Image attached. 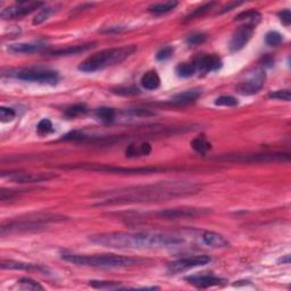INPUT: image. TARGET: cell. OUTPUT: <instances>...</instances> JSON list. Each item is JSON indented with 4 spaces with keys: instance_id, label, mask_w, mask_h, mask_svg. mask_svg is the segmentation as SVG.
I'll list each match as a JSON object with an SVG mask.
<instances>
[{
    "instance_id": "cell-15",
    "label": "cell",
    "mask_w": 291,
    "mask_h": 291,
    "mask_svg": "<svg viewBox=\"0 0 291 291\" xmlns=\"http://www.w3.org/2000/svg\"><path fill=\"white\" fill-rule=\"evenodd\" d=\"M187 282H189L190 285H193L197 288H211V287H217L224 285L225 282H228L227 280L223 278H218V276L211 275V274H200V275H190L187 276Z\"/></svg>"
},
{
    "instance_id": "cell-33",
    "label": "cell",
    "mask_w": 291,
    "mask_h": 291,
    "mask_svg": "<svg viewBox=\"0 0 291 291\" xmlns=\"http://www.w3.org/2000/svg\"><path fill=\"white\" fill-rule=\"evenodd\" d=\"M283 41V36L281 33H279L278 31H270V32L265 36V42L271 47H276L279 44H281Z\"/></svg>"
},
{
    "instance_id": "cell-45",
    "label": "cell",
    "mask_w": 291,
    "mask_h": 291,
    "mask_svg": "<svg viewBox=\"0 0 291 291\" xmlns=\"http://www.w3.org/2000/svg\"><path fill=\"white\" fill-rule=\"evenodd\" d=\"M241 3H242V2H231V3H229V5H227L225 7H223V8H222L221 14H222V13H225V12H230V10H232L233 8H235V7L240 6Z\"/></svg>"
},
{
    "instance_id": "cell-38",
    "label": "cell",
    "mask_w": 291,
    "mask_h": 291,
    "mask_svg": "<svg viewBox=\"0 0 291 291\" xmlns=\"http://www.w3.org/2000/svg\"><path fill=\"white\" fill-rule=\"evenodd\" d=\"M16 116V112L14 111L13 108L5 107V106H1L0 107V121L2 123L12 122Z\"/></svg>"
},
{
    "instance_id": "cell-47",
    "label": "cell",
    "mask_w": 291,
    "mask_h": 291,
    "mask_svg": "<svg viewBox=\"0 0 291 291\" xmlns=\"http://www.w3.org/2000/svg\"><path fill=\"white\" fill-rule=\"evenodd\" d=\"M265 61H266V63H269V58H268V57H266ZM270 63H273V59H270Z\"/></svg>"
},
{
    "instance_id": "cell-34",
    "label": "cell",
    "mask_w": 291,
    "mask_h": 291,
    "mask_svg": "<svg viewBox=\"0 0 291 291\" xmlns=\"http://www.w3.org/2000/svg\"><path fill=\"white\" fill-rule=\"evenodd\" d=\"M54 13V8L53 7H44V8L40 9V12L34 16L33 19V25H39V24L43 23L44 20H47L49 19V16Z\"/></svg>"
},
{
    "instance_id": "cell-5",
    "label": "cell",
    "mask_w": 291,
    "mask_h": 291,
    "mask_svg": "<svg viewBox=\"0 0 291 291\" xmlns=\"http://www.w3.org/2000/svg\"><path fill=\"white\" fill-rule=\"evenodd\" d=\"M67 220V217L61 216L56 214H33L27 215L25 218L20 217L19 220L7 222L1 225L0 232L1 235H6L9 233H20V232H31L42 230L48 223H54V222H63Z\"/></svg>"
},
{
    "instance_id": "cell-25",
    "label": "cell",
    "mask_w": 291,
    "mask_h": 291,
    "mask_svg": "<svg viewBox=\"0 0 291 291\" xmlns=\"http://www.w3.org/2000/svg\"><path fill=\"white\" fill-rule=\"evenodd\" d=\"M190 146L193 147V149L198 154H201V155H205L207 152H210L212 149L211 142L208 141L207 138L205 136H198L194 138L193 141L190 142Z\"/></svg>"
},
{
    "instance_id": "cell-18",
    "label": "cell",
    "mask_w": 291,
    "mask_h": 291,
    "mask_svg": "<svg viewBox=\"0 0 291 291\" xmlns=\"http://www.w3.org/2000/svg\"><path fill=\"white\" fill-rule=\"evenodd\" d=\"M96 42H88L82 44H75V46H68L65 48H59V49L50 51L49 55L56 57H63V56H71V55H78L81 53H85L89 49L95 47Z\"/></svg>"
},
{
    "instance_id": "cell-9",
    "label": "cell",
    "mask_w": 291,
    "mask_h": 291,
    "mask_svg": "<svg viewBox=\"0 0 291 291\" xmlns=\"http://www.w3.org/2000/svg\"><path fill=\"white\" fill-rule=\"evenodd\" d=\"M210 210L207 208H194V207H183V208H170L154 213L156 217L163 220H180V218H194L201 215L208 214Z\"/></svg>"
},
{
    "instance_id": "cell-31",
    "label": "cell",
    "mask_w": 291,
    "mask_h": 291,
    "mask_svg": "<svg viewBox=\"0 0 291 291\" xmlns=\"http://www.w3.org/2000/svg\"><path fill=\"white\" fill-rule=\"evenodd\" d=\"M92 288L96 289H111V290H116V289H123L119 282L115 281H90L89 283Z\"/></svg>"
},
{
    "instance_id": "cell-13",
    "label": "cell",
    "mask_w": 291,
    "mask_h": 291,
    "mask_svg": "<svg viewBox=\"0 0 291 291\" xmlns=\"http://www.w3.org/2000/svg\"><path fill=\"white\" fill-rule=\"evenodd\" d=\"M265 81V73L263 71H257L252 74L248 81L241 82L237 85V92L244 96H252L258 94L262 90Z\"/></svg>"
},
{
    "instance_id": "cell-22",
    "label": "cell",
    "mask_w": 291,
    "mask_h": 291,
    "mask_svg": "<svg viewBox=\"0 0 291 291\" xmlns=\"http://www.w3.org/2000/svg\"><path fill=\"white\" fill-rule=\"evenodd\" d=\"M43 42H32V43H15L9 46L8 49L15 54H31L39 51L44 48Z\"/></svg>"
},
{
    "instance_id": "cell-39",
    "label": "cell",
    "mask_w": 291,
    "mask_h": 291,
    "mask_svg": "<svg viewBox=\"0 0 291 291\" xmlns=\"http://www.w3.org/2000/svg\"><path fill=\"white\" fill-rule=\"evenodd\" d=\"M206 39L207 37L205 33H200V32L193 33L191 36L188 37L187 43L189 44V46H199V44L204 43L205 41H206Z\"/></svg>"
},
{
    "instance_id": "cell-6",
    "label": "cell",
    "mask_w": 291,
    "mask_h": 291,
    "mask_svg": "<svg viewBox=\"0 0 291 291\" xmlns=\"http://www.w3.org/2000/svg\"><path fill=\"white\" fill-rule=\"evenodd\" d=\"M220 159L232 163H279L289 162L288 153H265V154H229L220 157Z\"/></svg>"
},
{
    "instance_id": "cell-17",
    "label": "cell",
    "mask_w": 291,
    "mask_h": 291,
    "mask_svg": "<svg viewBox=\"0 0 291 291\" xmlns=\"http://www.w3.org/2000/svg\"><path fill=\"white\" fill-rule=\"evenodd\" d=\"M0 268L2 270H19V271H37L40 273H47L48 269L39 264H33V263H24L19 261H2L0 264Z\"/></svg>"
},
{
    "instance_id": "cell-40",
    "label": "cell",
    "mask_w": 291,
    "mask_h": 291,
    "mask_svg": "<svg viewBox=\"0 0 291 291\" xmlns=\"http://www.w3.org/2000/svg\"><path fill=\"white\" fill-rule=\"evenodd\" d=\"M113 92L119 96H136L140 94V90L136 87H119L113 89Z\"/></svg>"
},
{
    "instance_id": "cell-42",
    "label": "cell",
    "mask_w": 291,
    "mask_h": 291,
    "mask_svg": "<svg viewBox=\"0 0 291 291\" xmlns=\"http://www.w3.org/2000/svg\"><path fill=\"white\" fill-rule=\"evenodd\" d=\"M269 97L271 99H278V100L290 101L291 94L289 90H278L275 92H271V94L269 95Z\"/></svg>"
},
{
    "instance_id": "cell-1",
    "label": "cell",
    "mask_w": 291,
    "mask_h": 291,
    "mask_svg": "<svg viewBox=\"0 0 291 291\" xmlns=\"http://www.w3.org/2000/svg\"><path fill=\"white\" fill-rule=\"evenodd\" d=\"M199 187L186 182H165L152 186H141L119 189L118 194H113L96 204V206H114V205L149 203L188 196L196 194Z\"/></svg>"
},
{
    "instance_id": "cell-4",
    "label": "cell",
    "mask_w": 291,
    "mask_h": 291,
    "mask_svg": "<svg viewBox=\"0 0 291 291\" xmlns=\"http://www.w3.org/2000/svg\"><path fill=\"white\" fill-rule=\"evenodd\" d=\"M64 261L71 264L78 266H91V268H128L139 263H142V259L128 257V256H118L114 254L105 255H73L64 254Z\"/></svg>"
},
{
    "instance_id": "cell-26",
    "label": "cell",
    "mask_w": 291,
    "mask_h": 291,
    "mask_svg": "<svg viewBox=\"0 0 291 291\" xmlns=\"http://www.w3.org/2000/svg\"><path fill=\"white\" fill-rule=\"evenodd\" d=\"M179 5L177 1H166V2H158L153 3L148 7V10L150 13L155 14V15H162L171 12V10L175 9V7Z\"/></svg>"
},
{
    "instance_id": "cell-36",
    "label": "cell",
    "mask_w": 291,
    "mask_h": 291,
    "mask_svg": "<svg viewBox=\"0 0 291 291\" xmlns=\"http://www.w3.org/2000/svg\"><path fill=\"white\" fill-rule=\"evenodd\" d=\"M239 104L237 99L232 96H221L215 100L216 106H224V107H234Z\"/></svg>"
},
{
    "instance_id": "cell-2",
    "label": "cell",
    "mask_w": 291,
    "mask_h": 291,
    "mask_svg": "<svg viewBox=\"0 0 291 291\" xmlns=\"http://www.w3.org/2000/svg\"><path fill=\"white\" fill-rule=\"evenodd\" d=\"M92 244L115 249L172 248L183 242L176 235L158 232H109L92 235Z\"/></svg>"
},
{
    "instance_id": "cell-16",
    "label": "cell",
    "mask_w": 291,
    "mask_h": 291,
    "mask_svg": "<svg viewBox=\"0 0 291 291\" xmlns=\"http://www.w3.org/2000/svg\"><path fill=\"white\" fill-rule=\"evenodd\" d=\"M194 64L196 66V70L201 72V73L218 71L223 65L221 58L216 55H203V56L198 57Z\"/></svg>"
},
{
    "instance_id": "cell-10",
    "label": "cell",
    "mask_w": 291,
    "mask_h": 291,
    "mask_svg": "<svg viewBox=\"0 0 291 291\" xmlns=\"http://www.w3.org/2000/svg\"><path fill=\"white\" fill-rule=\"evenodd\" d=\"M44 6V2L40 1H19L14 5L2 9L0 13V17L2 19H20V17L29 15L30 13L41 8Z\"/></svg>"
},
{
    "instance_id": "cell-21",
    "label": "cell",
    "mask_w": 291,
    "mask_h": 291,
    "mask_svg": "<svg viewBox=\"0 0 291 291\" xmlns=\"http://www.w3.org/2000/svg\"><path fill=\"white\" fill-rule=\"evenodd\" d=\"M261 19H262L261 13L255 9L245 10V12H242L239 14V15L235 16V20H238V22H244L246 25H249L252 27H255L259 22H261Z\"/></svg>"
},
{
    "instance_id": "cell-24",
    "label": "cell",
    "mask_w": 291,
    "mask_h": 291,
    "mask_svg": "<svg viewBox=\"0 0 291 291\" xmlns=\"http://www.w3.org/2000/svg\"><path fill=\"white\" fill-rule=\"evenodd\" d=\"M152 153V146L148 142H143L141 145H130L125 150L126 157L148 156Z\"/></svg>"
},
{
    "instance_id": "cell-44",
    "label": "cell",
    "mask_w": 291,
    "mask_h": 291,
    "mask_svg": "<svg viewBox=\"0 0 291 291\" xmlns=\"http://www.w3.org/2000/svg\"><path fill=\"white\" fill-rule=\"evenodd\" d=\"M130 114L133 116H154L155 113L150 112L149 109H141V108H136V109H132V111L129 112Z\"/></svg>"
},
{
    "instance_id": "cell-19",
    "label": "cell",
    "mask_w": 291,
    "mask_h": 291,
    "mask_svg": "<svg viewBox=\"0 0 291 291\" xmlns=\"http://www.w3.org/2000/svg\"><path fill=\"white\" fill-rule=\"evenodd\" d=\"M203 241L204 244L211 248L215 249H222L228 248L230 244L222 234H218L213 231H205L203 233Z\"/></svg>"
},
{
    "instance_id": "cell-27",
    "label": "cell",
    "mask_w": 291,
    "mask_h": 291,
    "mask_svg": "<svg viewBox=\"0 0 291 291\" xmlns=\"http://www.w3.org/2000/svg\"><path fill=\"white\" fill-rule=\"evenodd\" d=\"M96 117L100 119L105 123H112L116 117V112L113 108L109 107H100L96 109L95 112Z\"/></svg>"
},
{
    "instance_id": "cell-43",
    "label": "cell",
    "mask_w": 291,
    "mask_h": 291,
    "mask_svg": "<svg viewBox=\"0 0 291 291\" xmlns=\"http://www.w3.org/2000/svg\"><path fill=\"white\" fill-rule=\"evenodd\" d=\"M279 17H280V19H281V22L285 24L286 26L290 25V23H291L290 9H285V10H282V12H280Z\"/></svg>"
},
{
    "instance_id": "cell-28",
    "label": "cell",
    "mask_w": 291,
    "mask_h": 291,
    "mask_svg": "<svg viewBox=\"0 0 291 291\" xmlns=\"http://www.w3.org/2000/svg\"><path fill=\"white\" fill-rule=\"evenodd\" d=\"M216 6V2L214 1H211V2H206L204 3V5H201L200 7H198V8L194 9L193 12H191L189 15L186 17V20H191V19H199V17L204 16L205 14H207L210 10L213 9V7Z\"/></svg>"
},
{
    "instance_id": "cell-29",
    "label": "cell",
    "mask_w": 291,
    "mask_h": 291,
    "mask_svg": "<svg viewBox=\"0 0 291 291\" xmlns=\"http://www.w3.org/2000/svg\"><path fill=\"white\" fill-rule=\"evenodd\" d=\"M175 72L180 78H191L193 75H194L197 70H196V66H194V63H181L176 66Z\"/></svg>"
},
{
    "instance_id": "cell-30",
    "label": "cell",
    "mask_w": 291,
    "mask_h": 291,
    "mask_svg": "<svg viewBox=\"0 0 291 291\" xmlns=\"http://www.w3.org/2000/svg\"><path fill=\"white\" fill-rule=\"evenodd\" d=\"M87 112H88V107L84 104H75L73 106H71V107L66 108L65 115H66L67 117L72 118V117H78V116L80 115H84Z\"/></svg>"
},
{
    "instance_id": "cell-37",
    "label": "cell",
    "mask_w": 291,
    "mask_h": 291,
    "mask_svg": "<svg viewBox=\"0 0 291 291\" xmlns=\"http://www.w3.org/2000/svg\"><path fill=\"white\" fill-rule=\"evenodd\" d=\"M20 286H22L23 289H27V290H43V287L39 285L37 281H34L32 279L29 278H22L19 279V281Z\"/></svg>"
},
{
    "instance_id": "cell-32",
    "label": "cell",
    "mask_w": 291,
    "mask_h": 291,
    "mask_svg": "<svg viewBox=\"0 0 291 291\" xmlns=\"http://www.w3.org/2000/svg\"><path fill=\"white\" fill-rule=\"evenodd\" d=\"M37 131H38V135L39 136H48L50 135V133H53L55 131L54 129V125L51 121L47 118H43L41 119L39 122V124L37 126Z\"/></svg>"
},
{
    "instance_id": "cell-46",
    "label": "cell",
    "mask_w": 291,
    "mask_h": 291,
    "mask_svg": "<svg viewBox=\"0 0 291 291\" xmlns=\"http://www.w3.org/2000/svg\"><path fill=\"white\" fill-rule=\"evenodd\" d=\"M278 263L279 264H286V265L290 264V255H286L280 259H278Z\"/></svg>"
},
{
    "instance_id": "cell-41",
    "label": "cell",
    "mask_w": 291,
    "mask_h": 291,
    "mask_svg": "<svg viewBox=\"0 0 291 291\" xmlns=\"http://www.w3.org/2000/svg\"><path fill=\"white\" fill-rule=\"evenodd\" d=\"M174 53V48L171 47V46H167V47H164L162 49L158 50V53L156 54V59L157 60H166L169 59V58L172 57V55Z\"/></svg>"
},
{
    "instance_id": "cell-12",
    "label": "cell",
    "mask_w": 291,
    "mask_h": 291,
    "mask_svg": "<svg viewBox=\"0 0 291 291\" xmlns=\"http://www.w3.org/2000/svg\"><path fill=\"white\" fill-rule=\"evenodd\" d=\"M2 177H8L10 181L16 183H39L43 181H49L51 179H55L57 175L55 173H31V172H15L9 173L8 175L1 174Z\"/></svg>"
},
{
    "instance_id": "cell-23",
    "label": "cell",
    "mask_w": 291,
    "mask_h": 291,
    "mask_svg": "<svg viewBox=\"0 0 291 291\" xmlns=\"http://www.w3.org/2000/svg\"><path fill=\"white\" fill-rule=\"evenodd\" d=\"M142 87L147 90H156L160 85V78L156 71H148L141 78Z\"/></svg>"
},
{
    "instance_id": "cell-7",
    "label": "cell",
    "mask_w": 291,
    "mask_h": 291,
    "mask_svg": "<svg viewBox=\"0 0 291 291\" xmlns=\"http://www.w3.org/2000/svg\"><path fill=\"white\" fill-rule=\"evenodd\" d=\"M72 169H82L94 172L114 173V174H152L162 171L157 167H123L108 165V164H81V165L71 166Z\"/></svg>"
},
{
    "instance_id": "cell-20",
    "label": "cell",
    "mask_w": 291,
    "mask_h": 291,
    "mask_svg": "<svg viewBox=\"0 0 291 291\" xmlns=\"http://www.w3.org/2000/svg\"><path fill=\"white\" fill-rule=\"evenodd\" d=\"M201 91L198 90V89H193V90H187L181 92V94H177L174 96V97L171 99L170 102L173 105H188L191 104V102L196 101L198 98L200 97Z\"/></svg>"
},
{
    "instance_id": "cell-35",
    "label": "cell",
    "mask_w": 291,
    "mask_h": 291,
    "mask_svg": "<svg viewBox=\"0 0 291 291\" xmlns=\"http://www.w3.org/2000/svg\"><path fill=\"white\" fill-rule=\"evenodd\" d=\"M63 140H68V141H87V140H90L92 141V138L81 131H72L64 136Z\"/></svg>"
},
{
    "instance_id": "cell-14",
    "label": "cell",
    "mask_w": 291,
    "mask_h": 291,
    "mask_svg": "<svg viewBox=\"0 0 291 291\" xmlns=\"http://www.w3.org/2000/svg\"><path fill=\"white\" fill-rule=\"evenodd\" d=\"M252 33H254V27L252 26L246 25V24L239 26L238 29L234 31L233 36L231 38L230 46H229L232 53L241 50L242 48L249 42V40L252 39Z\"/></svg>"
},
{
    "instance_id": "cell-11",
    "label": "cell",
    "mask_w": 291,
    "mask_h": 291,
    "mask_svg": "<svg viewBox=\"0 0 291 291\" xmlns=\"http://www.w3.org/2000/svg\"><path fill=\"white\" fill-rule=\"evenodd\" d=\"M212 258L207 255H198V256H191V257H186L179 261H175L173 263H170L167 266V271L173 274L181 273L187 271V270L198 268V266H204L210 264Z\"/></svg>"
},
{
    "instance_id": "cell-3",
    "label": "cell",
    "mask_w": 291,
    "mask_h": 291,
    "mask_svg": "<svg viewBox=\"0 0 291 291\" xmlns=\"http://www.w3.org/2000/svg\"><path fill=\"white\" fill-rule=\"evenodd\" d=\"M136 51V46L135 44L101 50L82 61L78 68V71L84 72V73H94V72L105 70V68L113 66V65L122 63L123 60H125Z\"/></svg>"
},
{
    "instance_id": "cell-8",
    "label": "cell",
    "mask_w": 291,
    "mask_h": 291,
    "mask_svg": "<svg viewBox=\"0 0 291 291\" xmlns=\"http://www.w3.org/2000/svg\"><path fill=\"white\" fill-rule=\"evenodd\" d=\"M15 78L26 82H36L41 84L55 85L59 82V74L53 70L44 68H24L15 72Z\"/></svg>"
}]
</instances>
